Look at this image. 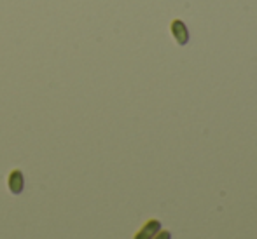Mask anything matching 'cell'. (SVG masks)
<instances>
[{
    "label": "cell",
    "instance_id": "cell-3",
    "mask_svg": "<svg viewBox=\"0 0 257 239\" xmlns=\"http://www.w3.org/2000/svg\"><path fill=\"white\" fill-rule=\"evenodd\" d=\"M7 185H9V190L13 194H21L25 187V178H23V173L20 169H13L9 175V180H7Z\"/></svg>",
    "mask_w": 257,
    "mask_h": 239
},
{
    "label": "cell",
    "instance_id": "cell-4",
    "mask_svg": "<svg viewBox=\"0 0 257 239\" xmlns=\"http://www.w3.org/2000/svg\"><path fill=\"white\" fill-rule=\"evenodd\" d=\"M153 239H172V234H170L168 230H159Z\"/></svg>",
    "mask_w": 257,
    "mask_h": 239
},
{
    "label": "cell",
    "instance_id": "cell-2",
    "mask_svg": "<svg viewBox=\"0 0 257 239\" xmlns=\"http://www.w3.org/2000/svg\"><path fill=\"white\" fill-rule=\"evenodd\" d=\"M159 230H161V223H159V220H154V218L147 220V222L142 225V229L135 234V237L133 239H153Z\"/></svg>",
    "mask_w": 257,
    "mask_h": 239
},
{
    "label": "cell",
    "instance_id": "cell-1",
    "mask_svg": "<svg viewBox=\"0 0 257 239\" xmlns=\"http://www.w3.org/2000/svg\"><path fill=\"white\" fill-rule=\"evenodd\" d=\"M172 34L175 37L177 44L186 46L189 42V32H187V25L182 20H173L172 21Z\"/></svg>",
    "mask_w": 257,
    "mask_h": 239
}]
</instances>
